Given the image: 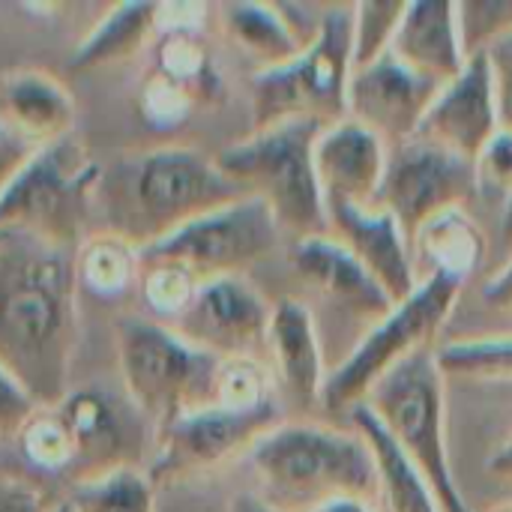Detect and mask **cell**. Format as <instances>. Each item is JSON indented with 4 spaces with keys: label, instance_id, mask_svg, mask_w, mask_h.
<instances>
[{
    "label": "cell",
    "instance_id": "484cf974",
    "mask_svg": "<svg viewBox=\"0 0 512 512\" xmlns=\"http://www.w3.org/2000/svg\"><path fill=\"white\" fill-rule=\"evenodd\" d=\"M225 36L261 69L288 63L303 51L282 3H225L216 9Z\"/></svg>",
    "mask_w": 512,
    "mask_h": 512
},
{
    "label": "cell",
    "instance_id": "8992f818",
    "mask_svg": "<svg viewBox=\"0 0 512 512\" xmlns=\"http://www.w3.org/2000/svg\"><path fill=\"white\" fill-rule=\"evenodd\" d=\"M354 3L324 6L312 42L288 63L261 69L252 78V129L315 120L336 123L348 117V84L354 75Z\"/></svg>",
    "mask_w": 512,
    "mask_h": 512
},
{
    "label": "cell",
    "instance_id": "2e32d148",
    "mask_svg": "<svg viewBox=\"0 0 512 512\" xmlns=\"http://www.w3.org/2000/svg\"><path fill=\"white\" fill-rule=\"evenodd\" d=\"M498 129L501 120L489 63L486 57H471L456 78L441 84L414 138L474 162Z\"/></svg>",
    "mask_w": 512,
    "mask_h": 512
},
{
    "label": "cell",
    "instance_id": "6da1fadb",
    "mask_svg": "<svg viewBox=\"0 0 512 512\" xmlns=\"http://www.w3.org/2000/svg\"><path fill=\"white\" fill-rule=\"evenodd\" d=\"M75 351V252L27 231H0V366L39 408H51L72 390Z\"/></svg>",
    "mask_w": 512,
    "mask_h": 512
},
{
    "label": "cell",
    "instance_id": "e575fe53",
    "mask_svg": "<svg viewBox=\"0 0 512 512\" xmlns=\"http://www.w3.org/2000/svg\"><path fill=\"white\" fill-rule=\"evenodd\" d=\"M195 108H198V102L192 99V93L186 87H180L177 81H171L168 75L150 69L147 78L141 81L138 114L150 129H159V132L180 129L192 117Z\"/></svg>",
    "mask_w": 512,
    "mask_h": 512
},
{
    "label": "cell",
    "instance_id": "5bb4252c",
    "mask_svg": "<svg viewBox=\"0 0 512 512\" xmlns=\"http://www.w3.org/2000/svg\"><path fill=\"white\" fill-rule=\"evenodd\" d=\"M63 420L69 441H72V468L69 486L114 471L120 465H132V438L144 429V417L132 405H120L102 387H72L57 405H51ZM153 432V429H150Z\"/></svg>",
    "mask_w": 512,
    "mask_h": 512
},
{
    "label": "cell",
    "instance_id": "60d3db41",
    "mask_svg": "<svg viewBox=\"0 0 512 512\" xmlns=\"http://www.w3.org/2000/svg\"><path fill=\"white\" fill-rule=\"evenodd\" d=\"M489 75H492V90H495V105H498V120L501 129L512 132V33L492 45L486 54Z\"/></svg>",
    "mask_w": 512,
    "mask_h": 512
},
{
    "label": "cell",
    "instance_id": "8d00e7d4",
    "mask_svg": "<svg viewBox=\"0 0 512 512\" xmlns=\"http://www.w3.org/2000/svg\"><path fill=\"white\" fill-rule=\"evenodd\" d=\"M480 192H492L504 198V207L512 201V132L498 129V135L480 150L474 159Z\"/></svg>",
    "mask_w": 512,
    "mask_h": 512
},
{
    "label": "cell",
    "instance_id": "f35d334b",
    "mask_svg": "<svg viewBox=\"0 0 512 512\" xmlns=\"http://www.w3.org/2000/svg\"><path fill=\"white\" fill-rule=\"evenodd\" d=\"M0 512H54V504L33 474H6L0 477Z\"/></svg>",
    "mask_w": 512,
    "mask_h": 512
},
{
    "label": "cell",
    "instance_id": "9c48e42d",
    "mask_svg": "<svg viewBox=\"0 0 512 512\" xmlns=\"http://www.w3.org/2000/svg\"><path fill=\"white\" fill-rule=\"evenodd\" d=\"M432 486L441 512H474L459 492L447 450V375L435 348L393 369L363 402Z\"/></svg>",
    "mask_w": 512,
    "mask_h": 512
},
{
    "label": "cell",
    "instance_id": "4316f807",
    "mask_svg": "<svg viewBox=\"0 0 512 512\" xmlns=\"http://www.w3.org/2000/svg\"><path fill=\"white\" fill-rule=\"evenodd\" d=\"M141 276V252L117 234H90L75 252V279L96 297H123Z\"/></svg>",
    "mask_w": 512,
    "mask_h": 512
},
{
    "label": "cell",
    "instance_id": "836d02e7",
    "mask_svg": "<svg viewBox=\"0 0 512 512\" xmlns=\"http://www.w3.org/2000/svg\"><path fill=\"white\" fill-rule=\"evenodd\" d=\"M456 24L465 57H483L512 33V0H462L456 3Z\"/></svg>",
    "mask_w": 512,
    "mask_h": 512
},
{
    "label": "cell",
    "instance_id": "7402d4cb",
    "mask_svg": "<svg viewBox=\"0 0 512 512\" xmlns=\"http://www.w3.org/2000/svg\"><path fill=\"white\" fill-rule=\"evenodd\" d=\"M387 54H393L405 69L438 87L456 78L468 63L456 24V3L447 0L405 3V12L399 18Z\"/></svg>",
    "mask_w": 512,
    "mask_h": 512
},
{
    "label": "cell",
    "instance_id": "44dd1931",
    "mask_svg": "<svg viewBox=\"0 0 512 512\" xmlns=\"http://www.w3.org/2000/svg\"><path fill=\"white\" fill-rule=\"evenodd\" d=\"M0 123L33 150L75 132V96L48 69L15 66L0 72Z\"/></svg>",
    "mask_w": 512,
    "mask_h": 512
},
{
    "label": "cell",
    "instance_id": "f1b7e54d",
    "mask_svg": "<svg viewBox=\"0 0 512 512\" xmlns=\"http://www.w3.org/2000/svg\"><path fill=\"white\" fill-rule=\"evenodd\" d=\"M153 69L186 87L198 105H213L225 96V81L201 36H159Z\"/></svg>",
    "mask_w": 512,
    "mask_h": 512
},
{
    "label": "cell",
    "instance_id": "d6986e66",
    "mask_svg": "<svg viewBox=\"0 0 512 512\" xmlns=\"http://www.w3.org/2000/svg\"><path fill=\"white\" fill-rule=\"evenodd\" d=\"M291 264L303 285L321 294L333 309L369 327L396 306L372 273L330 234L297 240L291 246Z\"/></svg>",
    "mask_w": 512,
    "mask_h": 512
},
{
    "label": "cell",
    "instance_id": "e0dca14e",
    "mask_svg": "<svg viewBox=\"0 0 512 512\" xmlns=\"http://www.w3.org/2000/svg\"><path fill=\"white\" fill-rule=\"evenodd\" d=\"M327 234L372 273V279L390 294L393 303L405 300L417 288L420 270L411 240L387 210L375 204L327 207Z\"/></svg>",
    "mask_w": 512,
    "mask_h": 512
},
{
    "label": "cell",
    "instance_id": "7dc6e473",
    "mask_svg": "<svg viewBox=\"0 0 512 512\" xmlns=\"http://www.w3.org/2000/svg\"><path fill=\"white\" fill-rule=\"evenodd\" d=\"M228 512H276V510H270L255 492H249V495H237L231 504H228Z\"/></svg>",
    "mask_w": 512,
    "mask_h": 512
},
{
    "label": "cell",
    "instance_id": "8fae6325",
    "mask_svg": "<svg viewBox=\"0 0 512 512\" xmlns=\"http://www.w3.org/2000/svg\"><path fill=\"white\" fill-rule=\"evenodd\" d=\"M279 240L282 231L273 213L258 198L243 195L141 249V261H171L207 282L243 276V270L267 258Z\"/></svg>",
    "mask_w": 512,
    "mask_h": 512
},
{
    "label": "cell",
    "instance_id": "d4e9b609",
    "mask_svg": "<svg viewBox=\"0 0 512 512\" xmlns=\"http://www.w3.org/2000/svg\"><path fill=\"white\" fill-rule=\"evenodd\" d=\"M156 36V3H117L81 36L66 66L72 72L114 66L135 57Z\"/></svg>",
    "mask_w": 512,
    "mask_h": 512
},
{
    "label": "cell",
    "instance_id": "d6a6232c",
    "mask_svg": "<svg viewBox=\"0 0 512 512\" xmlns=\"http://www.w3.org/2000/svg\"><path fill=\"white\" fill-rule=\"evenodd\" d=\"M141 300L156 321L174 324L201 288V279L171 261H141Z\"/></svg>",
    "mask_w": 512,
    "mask_h": 512
},
{
    "label": "cell",
    "instance_id": "ac0fdd59",
    "mask_svg": "<svg viewBox=\"0 0 512 512\" xmlns=\"http://www.w3.org/2000/svg\"><path fill=\"white\" fill-rule=\"evenodd\" d=\"M390 147L354 120L321 129L315 144V174L324 207H369L378 198Z\"/></svg>",
    "mask_w": 512,
    "mask_h": 512
},
{
    "label": "cell",
    "instance_id": "4dcf8cb0",
    "mask_svg": "<svg viewBox=\"0 0 512 512\" xmlns=\"http://www.w3.org/2000/svg\"><path fill=\"white\" fill-rule=\"evenodd\" d=\"M15 450L30 474H69L72 468V441L54 408H36L24 423Z\"/></svg>",
    "mask_w": 512,
    "mask_h": 512
},
{
    "label": "cell",
    "instance_id": "b9f144b4",
    "mask_svg": "<svg viewBox=\"0 0 512 512\" xmlns=\"http://www.w3.org/2000/svg\"><path fill=\"white\" fill-rule=\"evenodd\" d=\"M30 156H33V147L0 123V189L24 168Z\"/></svg>",
    "mask_w": 512,
    "mask_h": 512
},
{
    "label": "cell",
    "instance_id": "ab89813d",
    "mask_svg": "<svg viewBox=\"0 0 512 512\" xmlns=\"http://www.w3.org/2000/svg\"><path fill=\"white\" fill-rule=\"evenodd\" d=\"M210 18L207 3H156V33L159 36H201ZM156 36V39H159Z\"/></svg>",
    "mask_w": 512,
    "mask_h": 512
},
{
    "label": "cell",
    "instance_id": "277c9868",
    "mask_svg": "<svg viewBox=\"0 0 512 512\" xmlns=\"http://www.w3.org/2000/svg\"><path fill=\"white\" fill-rule=\"evenodd\" d=\"M324 123L288 120L252 129L216 153L219 171L249 198H258L294 243L327 234V207L315 174V144Z\"/></svg>",
    "mask_w": 512,
    "mask_h": 512
},
{
    "label": "cell",
    "instance_id": "7c38bea8",
    "mask_svg": "<svg viewBox=\"0 0 512 512\" xmlns=\"http://www.w3.org/2000/svg\"><path fill=\"white\" fill-rule=\"evenodd\" d=\"M477 192L474 162L411 138L390 150L375 207L387 210L408 240H414L429 219L447 210H468Z\"/></svg>",
    "mask_w": 512,
    "mask_h": 512
},
{
    "label": "cell",
    "instance_id": "681fc988",
    "mask_svg": "<svg viewBox=\"0 0 512 512\" xmlns=\"http://www.w3.org/2000/svg\"><path fill=\"white\" fill-rule=\"evenodd\" d=\"M501 231H504V237L512 240V201L504 207V219H501Z\"/></svg>",
    "mask_w": 512,
    "mask_h": 512
},
{
    "label": "cell",
    "instance_id": "1f68e13d",
    "mask_svg": "<svg viewBox=\"0 0 512 512\" xmlns=\"http://www.w3.org/2000/svg\"><path fill=\"white\" fill-rule=\"evenodd\" d=\"M279 402L273 372L258 357H231L219 360L216 372V399L213 405L231 411H258Z\"/></svg>",
    "mask_w": 512,
    "mask_h": 512
},
{
    "label": "cell",
    "instance_id": "3957f363",
    "mask_svg": "<svg viewBox=\"0 0 512 512\" xmlns=\"http://www.w3.org/2000/svg\"><path fill=\"white\" fill-rule=\"evenodd\" d=\"M258 498L276 512H312L339 498H378L372 450L360 432L324 423L270 429L246 456Z\"/></svg>",
    "mask_w": 512,
    "mask_h": 512
},
{
    "label": "cell",
    "instance_id": "f907efd6",
    "mask_svg": "<svg viewBox=\"0 0 512 512\" xmlns=\"http://www.w3.org/2000/svg\"><path fill=\"white\" fill-rule=\"evenodd\" d=\"M492 512H512V501H507V504H501V507H495Z\"/></svg>",
    "mask_w": 512,
    "mask_h": 512
},
{
    "label": "cell",
    "instance_id": "83f0119b",
    "mask_svg": "<svg viewBox=\"0 0 512 512\" xmlns=\"http://www.w3.org/2000/svg\"><path fill=\"white\" fill-rule=\"evenodd\" d=\"M63 504L72 512H156L159 489L150 483L147 471L120 465L99 477L72 483Z\"/></svg>",
    "mask_w": 512,
    "mask_h": 512
},
{
    "label": "cell",
    "instance_id": "bcb514c9",
    "mask_svg": "<svg viewBox=\"0 0 512 512\" xmlns=\"http://www.w3.org/2000/svg\"><path fill=\"white\" fill-rule=\"evenodd\" d=\"M6 474H30L15 447H0V477Z\"/></svg>",
    "mask_w": 512,
    "mask_h": 512
},
{
    "label": "cell",
    "instance_id": "ffe728a7",
    "mask_svg": "<svg viewBox=\"0 0 512 512\" xmlns=\"http://www.w3.org/2000/svg\"><path fill=\"white\" fill-rule=\"evenodd\" d=\"M264 363L273 372L276 393L303 408L321 405V393L330 372L324 363V345L318 336L315 315L303 300L282 297L273 303Z\"/></svg>",
    "mask_w": 512,
    "mask_h": 512
},
{
    "label": "cell",
    "instance_id": "5b68a950",
    "mask_svg": "<svg viewBox=\"0 0 512 512\" xmlns=\"http://www.w3.org/2000/svg\"><path fill=\"white\" fill-rule=\"evenodd\" d=\"M114 348L123 396L153 435L213 405L219 357L195 348L168 324L126 315L114 327Z\"/></svg>",
    "mask_w": 512,
    "mask_h": 512
},
{
    "label": "cell",
    "instance_id": "52a82bcc",
    "mask_svg": "<svg viewBox=\"0 0 512 512\" xmlns=\"http://www.w3.org/2000/svg\"><path fill=\"white\" fill-rule=\"evenodd\" d=\"M102 165L72 132L33 150L24 168L0 189V231H27L78 252L96 210Z\"/></svg>",
    "mask_w": 512,
    "mask_h": 512
},
{
    "label": "cell",
    "instance_id": "f6af8a7d",
    "mask_svg": "<svg viewBox=\"0 0 512 512\" xmlns=\"http://www.w3.org/2000/svg\"><path fill=\"white\" fill-rule=\"evenodd\" d=\"M312 512H378L372 501H363V498H339V501H330L324 507Z\"/></svg>",
    "mask_w": 512,
    "mask_h": 512
},
{
    "label": "cell",
    "instance_id": "ee69618b",
    "mask_svg": "<svg viewBox=\"0 0 512 512\" xmlns=\"http://www.w3.org/2000/svg\"><path fill=\"white\" fill-rule=\"evenodd\" d=\"M486 471L501 483V486H507L512 492V435L510 441L489 459V465H486Z\"/></svg>",
    "mask_w": 512,
    "mask_h": 512
},
{
    "label": "cell",
    "instance_id": "cb8c5ba5",
    "mask_svg": "<svg viewBox=\"0 0 512 512\" xmlns=\"http://www.w3.org/2000/svg\"><path fill=\"white\" fill-rule=\"evenodd\" d=\"M414 261L423 276H447L468 282L486 258V234L468 210H447L429 219L411 240Z\"/></svg>",
    "mask_w": 512,
    "mask_h": 512
},
{
    "label": "cell",
    "instance_id": "7bdbcfd3",
    "mask_svg": "<svg viewBox=\"0 0 512 512\" xmlns=\"http://www.w3.org/2000/svg\"><path fill=\"white\" fill-rule=\"evenodd\" d=\"M483 303L495 306V309H512V258L486 279L483 285Z\"/></svg>",
    "mask_w": 512,
    "mask_h": 512
},
{
    "label": "cell",
    "instance_id": "c3c4849f",
    "mask_svg": "<svg viewBox=\"0 0 512 512\" xmlns=\"http://www.w3.org/2000/svg\"><path fill=\"white\" fill-rule=\"evenodd\" d=\"M156 512H219V510H210V507H201V504H189V501H183V504H171V507H162L159 504V510ZM222 512H228V507Z\"/></svg>",
    "mask_w": 512,
    "mask_h": 512
},
{
    "label": "cell",
    "instance_id": "816d5d0a",
    "mask_svg": "<svg viewBox=\"0 0 512 512\" xmlns=\"http://www.w3.org/2000/svg\"><path fill=\"white\" fill-rule=\"evenodd\" d=\"M54 512H72V510H69V507H66L63 501H57V504H54Z\"/></svg>",
    "mask_w": 512,
    "mask_h": 512
},
{
    "label": "cell",
    "instance_id": "d590c367",
    "mask_svg": "<svg viewBox=\"0 0 512 512\" xmlns=\"http://www.w3.org/2000/svg\"><path fill=\"white\" fill-rule=\"evenodd\" d=\"M405 12V3H354V69L375 63L390 51L393 33L399 27V18Z\"/></svg>",
    "mask_w": 512,
    "mask_h": 512
},
{
    "label": "cell",
    "instance_id": "74e56055",
    "mask_svg": "<svg viewBox=\"0 0 512 512\" xmlns=\"http://www.w3.org/2000/svg\"><path fill=\"white\" fill-rule=\"evenodd\" d=\"M36 402L24 387L0 366V447H15L24 423L36 414Z\"/></svg>",
    "mask_w": 512,
    "mask_h": 512
},
{
    "label": "cell",
    "instance_id": "30bf717a",
    "mask_svg": "<svg viewBox=\"0 0 512 512\" xmlns=\"http://www.w3.org/2000/svg\"><path fill=\"white\" fill-rule=\"evenodd\" d=\"M282 420V402L258 411H231L222 405L192 411L153 435L147 477L156 489H177L195 477L246 459Z\"/></svg>",
    "mask_w": 512,
    "mask_h": 512
},
{
    "label": "cell",
    "instance_id": "603a6c76",
    "mask_svg": "<svg viewBox=\"0 0 512 512\" xmlns=\"http://www.w3.org/2000/svg\"><path fill=\"white\" fill-rule=\"evenodd\" d=\"M351 429L363 435V441L372 450L375 477H378V498L375 507L384 512H441V504L426 483V477L417 471V465L396 447V441L387 435L381 420L366 408H354L348 414Z\"/></svg>",
    "mask_w": 512,
    "mask_h": 512
},
{
    "label": "cell",
    "instance_id": "9a60e30c",
    "mask_svg": "<svg viewBox=\"0 0 512 512\" xmlns=\"http://www.w3.org/2000/svg\"><path fill=\"white\" fill-rule=\"evenodd\" d=\"M438 90V84L414 75L393 54H384L354 69L348 84V120L360 123L393 150L417 135Z\"/></svg>",
    "mask_w": 512,
    "mask_h": 512
},
{
    "label": "cell",
    "instance_id": "4fadbf2b",
    "mask_svg": "<svg viewBox=\"0 0 512 512\" xmlns=\"http://www.w3.org/2000/svg\"><path fill=\"white\" fill-rule=\"evenodd\" d=\"M270 318L273 303L246 276H219L201 282L186 312L168 327L219 360H264Z\"/></svg>",
    "mask_w": 512,
    "mask_h": 512
},
{
    "label": "cell",
    "instance_id": "ba28073f",
    "mask_svg": "<svg viewBox=\"0 0 512 512\" xmlns=\"http://www.w3.org/2000/svg\"><path fill=\"white\" fill-rule=\"evenodd\" d=\"M462 288V282L447 276H423L417 288L375 321L354 351L330 369L321 408L330 414H351L393 369L408 363L414 354L435 348L432 342L450 321Z\"/></svg>",
    "mask_w": 512,
    "mask_h": 512
},
{
    "label": "cell",
    "instance_id": "7a4b0ae2",
    "mask_svg": "<svg viewBox=\"0 0 512 512\" xmlns=\"http://www.w3.org/2000/svg\"><path fill=\"white\" fill-rule=\"evenodd\" d=\"M237 198L243 192L219 171L216 156L189 144H156L126 150L102 165L96 213L108 234L141 252Z\"/></svg>",
    "mask_w": 512,
    "mask_h": 512
},
{
    "label": "cell",
    "instance_id": "f546056e",
    "mask_svg": "<svg viewBox=\"0 0 512 512\" xmlns=\"http://www.w3.org/2000/svg\"><path fill=\"white\" fill-rule=\"evenodd\" d=\"M438 366L447 378L512 384V333L459 339L435 348Z\"/></svg>",
    "mask_w": 512,
    "mask_h": 512
}]
</instances>
